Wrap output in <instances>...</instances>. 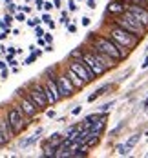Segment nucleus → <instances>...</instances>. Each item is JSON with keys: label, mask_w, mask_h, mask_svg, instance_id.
<instances>
[{"label": "nucleus", "mask_w": 148, "mask_h": 158, "mask_svg": "<svg viewBox=\"0 0 148 158\" xmlns=\"http://www.w3.org/2000/svg\"><path fill=\"white\" fill-rule=\"evenodd\" d=\"M35 6H37V9H44V2H42V0H37Z\"/></svg>", "instance_id": "2f4dec72"}, {"label": "nucleus", "mask_w": 148, "mask_h": 158, "mask_svg": "<svg viewBox=\"0 0 148 158\" xmlns=\"http://www.w3.org/2000/svg\"><path fill=\"white\" fill-rule=\"evenodd\" d=\"M99 116H101V113H93V114H88L86 118H84V126H90L92 122H95Z\"/></svg>", "instance_id": "4be33fe9"}, {"label": "nucleus", "mask_w": 148, "mask_h": 158, "mask_svg": "<svg viewBox=\"0 0 148 158\" xmlns=\"http://www.w3.org/2000/svg\"><path fill=\"white\" fill-rule=\"evenodd\" d=\"M70 69H73L79 77H81L86 84H90L92 80H95L97 77H95V73L92 71V67L86 64V60L84 58H79V60H70Z\"/></svg>", "instance_id": "423d86ee"}, {"label": "nucleus", "mask_w": 148, "mask_h": 158, "mask_svg": "<svg viewBox=\"0 0 148 158\" xmlns=\"http://www.w3.org/2000/svg\"><path fill=\"white\" fill-rule=\"evenodd\" d=\"M128 11L133 13V16L148 29V9L146 6H139V4H128Z\"/></svg>", "instance_id": "9b49d317"}, {"label": "nucleus", "mask_w": 148, "mask_h": 158, "mask_svg": "<svg viewBox=\"0 0 148 158\" xmlns=\"http://www.w3.org/2000/svg\"><path fill=\"white\" fill-rule=\"evenodd\" d=\"M93 46H97L101 51H104L106 55H110L112 58H115L117 62H121V60H124L126 56H128V49L126 48H123V46H119L117 42H114L108 35L104 36V35H95L92 40H90Z\"/></svg>", "instance_id": "f257e3e1"}, {"label": "nucleus", "mask_w": 148, "mask_h": 158, "mask_svg": "<svg viewBox=\"0 0 148 158\" xmlns=\"http://www.w3.org/2000/svg\"><path fill=\"white\" fill-rule=\"evenodd\" d=\"M115 151H117L121 156H126V155H130L132 147H128L126 143H121V145H117V147H115Z\"/></svg>", "instance_id": "6ab92c4d"}, {"label": "nucleus", "mask_w": 148, "mask_h": 158, "mask_svg": "<svg viewBox=\"0 0 148 158\" xmlns=\"http://www.w3.org/2000/svg\"><path fill=\"white\" fill-rule=\"evenodd\" d=\"M108 36H110L114 42H117L119 46L126 48L128 51L133 49V48H137V44H139V36H137V35H133V33L123 29V27L117 26V24H114V26L108 29Z\"/></svg>", "instance_id": "f03ea898"}, {"label": "nucleus", "mask_w": 148, "mask_h": 158, "mask_svg": "<svg viewBox=\"0 0 148 158\" xmlns=\"http://www.w3.org/2000/svg\"><path fill=\"white\" fill-rule=\"evenodd\" d=\"M6 65H7V64H6V62H2V60H0V69H6Z\"/></svg>", "instance_id": "a18cd8bd"}, {"label": "nucleus", "mask_w": 148, "mask_h": 158, "mask_svg": "<svg viewBox=\"0 0 148 158\" xmlns=\"http://www.w3.org/2000/svg\"><path fill=\"white\" fill-rule=\"evenodd\" d=\"M4 20H6L7 24H11V22H13V16L9 15V13H6V16H4Z\"/></svg>", "instance_id": "72a5a7b5"}, {"label": "nucleus", "mask_w": 148, "mask_h": 158, "mask_svg": "<svg viewBox=\"0 0 148 158\" xmlns=\"http://www.w3.org/2000/svg\"><path fill=\"white\" fill-rule=\"evenodd\" d=\"M42 22H44V24H48V26H49V27H51V29L55 27V22L51 20V16H49L48 13H44V15H42Z\"/></svg>", "instance_id": "b1692460"}, {"label": "nucleus", "mask_w": 148, "mask_h": 158, "mask_svg": "<svg viewBox=\"0 0 148 158\" xmlns=\"http://www.w3.org/2000/svg\"><path fill=\"white\" fill-rule=\"evenodd\" d=\"M13 136H15V133H13V129H11L9 120H7V118L0 120V147H2V145H6V143L13 138Z\"/></svg>", "instance_id": "ddd939ff"}, {"label": "nucleus", "mask_w": 148, "mask_h": 158, "mask_svg": "<svg viewBox=\"0 0 148 158\" xmlns=\"http://www.w3.org/2000/svg\"><path fill=\"white\" fill-rule=\"evenodd\" d=\"M7 9H9V13H15V11L18 9V7H16L15 4H9V6H7Z\"/></svg>", "instance_id": "473e14b6"}, {"label": "nucleus", "mask_w": 148, "mask_h": 158, "mask_svg": "<svg viewBox=\"0 0 148 158\" xmlns=\"http://www.w3.org/2000/svg\"><path fill=\"white\" fill-rule=\"evenodd\" d=\"M15 20H18V22H24V20H26V13H24V11H22V13H18V15L15 16Z\"/></svg>", "instance_id": "c85d7f7f"}, {"label": "nucleus", "mask_w": 148, "mask_h": 158, "mask_svg": "<svg viewBox=\"0 0 148 158\" xmlns=\"http://www.w3.org/2000/svg\"><path fill=\"white\" fill-rule=\"evenodd\" d=\"M132 4H139V2H141V4H145V6H146V0H130Z\"/></svg>", "instance_id": "37998d69"}, {"label": "nucleus", "mask_w": 148, "mask_h": 158, "mask_svg": "<svg viewBox=\"0 0 148 158\" xmlns=\"http://www.w3.org/2000/svg\"><path fill=\"white\" fill-rule=\"evenodd\" d=\"M44 40H46V44H53V35L51 33H44Z\"/></svg>", "instance_id": "cd10ccee"}, {"label": "nucleus", "mask_w": 148, "mask_h": 158, "mask_svg": "<svg viewBox=\"0 0 148 158\" xmlns=\"http://www.w3.org/2000/svg\"><path fill=\"white\" fill-rule=\"evenodd\" d=\"M68 7H70V11H77V4H75L73 0H70V4H68Z\"/></svg>", "instance_id": "c756f323"}, {"label": "nucleus", "mask_w": 148, "mask_h": 158, "mask_svg": "<svg viewBox=\"0 0 148 158\" xmlns=\"http://www.w3.org/2000/svg\"><path fill=\"white\" fill-rule=\"evenodd\" d=\"M46 114H48L49 118H55V111H53V109H49V111H46Z\"/></svg>", "instance_id": "ea45409f"}, {"label": "nucleus", "mask_w": 148, "mask_h": 158, "mask_svg": "<svg viewBox=\"0 0 148 158\" xmlns=\"http://www.w3.org/2000/svg\"><path fill=\"white\" fill-rule=\"evenodd\" d=\"M55 82H57V85H59V91H61L62 98H70V96L77 91V87L71 84V80H70V77H68L66 73L64 75H57V77H55Z\"/></svg>", "instance_id": "1a4fd4ad"}, {"label": "nucleus", "mask_w": 148, "mask_h": 158, "mask_svg": "<svg viewBox=\"0 0 148 158\" xmlns=\"http://www.w3.org/2000/svg\"><path fill=\"white\" fill-rule=\"evenodd\" d=\"M90 22H92V20H90L88 16H84V18H82V26H90Z\"/></svg>", "instance_id": "e433bc0d"}, {"label": "nucleus", "mask_w": 148, "mask_h": 158, "mask_svg": "<svg viewBox=\"0 0 148 158\" xmlns=\"http://www.w3.org/2000/svg\"><path fill=\"white\" fill-rule=\"evenodd\" d=\"M18 9H22L24 13H29V11H31V7H29V6H24V7H18Z\"/></svg>", "instance_id": "a19ab883"}, {"label": "nucleus", "mask_w": 148, "mask_h": 158, "mask_svg": "<svg viewBox=\"0 0 148 158\" xmlns=\"http://www.w3.org/2000/svg\"><path fill=\"white\" fill-rule=\"evenodd\" d=\"M112 106H114V102H108V104H104V106L101 107V113H108V111L112 109Z\"/></svg>", "instance_id": "bb28decb"}, {"label": "nucleus", "mask_w": 148, "mask_h": 158, "mask_svg": "<svg viewBox=\"0 0 148 158\" xmlns=\"http://www.w3.org/2000/svg\"><path fill=\"white\" fill-rule=\"evenodd\" d=\"M7 77H9V71L2 69V73H0V78H7Z\"/></svg>", "instance_id": "c9c22d12"}, {"label": "nucleus", "mask_w": 148, "mask_h": 158, "mask_svg": "<svg viewBox=\"0 0 148 158\" xmlns=\"http://www.w3.org/2000/svg\"><path fill=\"white\" fill-rule=\"evenodd\" d=\"M24 116H26V114L22 113L20 107H11V109L7 111V120H9L11 129H13L15 135H20V133L26 129V126H28V122H26Z\"/></svg>", "instance_id": "39448f33"}, {"label": "nucleus", "mask_w": 148, "mask_h": 158, "mask_svg": "<svg viewBox=\"0 0 148 158\" xmlns=\"http://www.w3.org/2000/svg\"><path fill=\"white\" fill-rule=\"evenodd\" d=\"M68 2H70V0H68Z\"/></svg>", "instance_id": "09e8293b"}, {"label": "nucleus", "mask_w": 148, "mask_h": 158, "mask_svg": "<svg viewBox=\"0 0 148 158\" xmlns=\"http://www.w3.org/2000/svg\"><path fill=\"white\" fill-rule=\"evenodd\" d=\"M75 29H77V27H75L73 24H68V31L70 33H75Z\"/></svg>", "instance_id": "4c0bfd02"}, {"label": "nucleus", "mask_w": 148, "mask_h": 158, "mask_svg": "<svg viewBox=\"0 0 148 158\" xmlns=\"http://www.w3.org/2000/svg\"><path fill=\"white\" fill-rule=\"evenodd\" d=\"M66 75L70 77V80H71V84H73V85H75L77 89H82V87L86 85V82H84V80H82L81 77H79V75H77V73L73 71V69H70V67H68V71H66Z\"/></svg>", "instance_id": "2eb2a0df"}, {"label": "nucleus", "mask_w": 148, "mask_h": 158, "mask_svg": "<svg viewBox=\"0 0 148 158\" xmlns=\"http://www.w3.org/2000/svg\"><path fill=\"white\" fill-rule=\"evenodd\" d=\"M18 96H20V106H18V107L22 109V113H24L28 118H33V116L37 114L38 107L33 104V100L28 95H22V91H18Z\"/></svg>", "instance_id": "9d476101"}, {"label": "nucleus", "mask_w": 148, "mask_h": 158, "mask_svg": "<svg viewBox=\"0 0 148 158\" xmlns=\"http://www.w3.org/2000/svg\"><path fill=\"white\" fill-rule=\"evenodd\" d=\"M146 67H148V56L145 58V62L141 64V69H146Z\"/></svg>", "instance_id": "79ce46f5"}, {"label": "nucleus", "mask_w": 148, "mask_h": 158, "mask_svg": "<svg viewBox=\"0 0 148 158\" xmlns=\"http://www.w3.org/2000/svg\"><path fill=\"white\" fill-rule=\"evenodd\" d=\"M114 24H117V26H121L123 29H126V31H130L133 33V35H137L139 38L141 36H145L146 35V27L133 16V13H130L128 9L124 11V13H121V15H117L115 16V20H114Z\"/></svg>", "instance_id": "7ed1b4c3"}, {"label": "nucleus", "mask_w": 148, "mask_h": 158, "mask_svg": "<svg viewBox=\"0 0 148 158\" xmlns=\"http://www.w3.org/2000/svg\"><path fill=\"white\" fill-rule=\"evenodd\" d=\"M81 109H82L81 106H77V107H75V109L71 111V114H79V113H81Z\"/></svg>", "instance_id": "58836bf2"}, {"label": "nucleus", "mask_w": 148, "mask_h": 158, "mask_svg": "<svg viewBox=\"0 0 148 158\" xmlns=\"http://www.w3.org/2000/svg\"><path fill=\"white\" fill-rule=\"evenodd\" d=\"M53 6L55 7H61V0H53Z\"/></svg>", "instance_id": "c03bdc74"}, {"label": "nucleus", "mask_w": 148, "mask_h": 158, "mask_svg": "<svg viewBox=\"0 0 148 158\" xmlns=\"http://www.w3.org/2000/svg\"><path fill=\"white\" fill-rule=\"evenodd\" d=\"M82 58H84L86 64L92 67V71L95 73V77H102V75L108 71V67L102 64V60H99V58L92 53V51H90V49H86V51H84V56H82Z\"/></svg>", "instance_id": "0eeeda50"}, {"label": "nucleus", "mask_w": 148, "mask_h": 158, "mask_svg": "<svg viewBox=\"0 0 148 158\" xmlns=\"http://www.w3.org/2000/svg\"><path fill=\"white\" fill-rule=\"evenodd\" d=\"M108 89H110V84H104L102 87H99V89L95 91V93H92V95L88 96V102H95V100H97L99 96H102L104 93H106V91H108Z\"/></svg>", "instance_id": "f3484780"}, {"label": "nucleus", "mask_w": 148, "mask_h": 158, "mask_svg": "<svg viewBox=\"0 0 148 158\" xmlns=\"http://www.w3.org/2000/svg\"><path fill=\"white\" fill-rule=\"evenodd\" d=\"M38 24H40V18H38V16H35V18H29V20H28V26H31V27H37Z\"/></svg>", "instance_id": "393cba45"}, {"label": "nucleus", "mask_w": 148, "mask_h": 158, "mask_svg": "<svg viewBox=\"0 0 148 158\" xmlns=\"http://www.w3.org/2000/svg\"><path fill=\"white\" fill-rule=\"evenodd\" d=\"M44 91H46L49 106H55V104H59V102L62 100V95H61V91H59V85H57L55 78H48L46 80V84H44Z\"/></svg>", "instance_id": "6e6552de"}, {"label": "nucleus", "mask_w": 148, "mask_h": 158, "mask_svg": "<svg viewBox=\"0 0 148 158\" xmlns=\"http://www.w3.org/2000/svg\"><path fill=\"white\" fill-rule=\"evenodd\" d=\"M0 49H2V48H0Z\"/></svg>", "instance_id": "8fccbe9b"}, {"label": "nucleus", "mask_w": 148, "mask_h": 158, "mask_svg": "<svg viewBox=\"0 0 148 158\" xmlns=\"http://www.w3.org/2000/svg\"><path fill=\"white\" fill-rule=\"evenodd\" d=\"M95 6H97V0H88V7L90 9H95Z\"/></svg>", "instance_id": "7c9ffc66"}, {"label": "nucleus", "mask_w": 148, "mask_h": 158, "mask_svg": "<svg viewBox=\"0 0 148 158\" xmlns=\"http://www.w3.org/2000/svg\"><path fill=\"white\" fill-rule=\"evenodd\" d=\"M51 7H55V6H51V2H44V11H49Z\"/></svg>", "instance_id": "f704fd0d"}, {"label": "nucleus", "mask_w": 148, "mask_h": 158, "mask_svg": "<svg viewBox=\"0 0 148 158\" xmlns=\"http://www.w3.org/2000/svg\"><path fill=\"white\" fill-rule=\"evenodd\" d=\"M81 127H82V124H73V126H70L68 129H66V136H68V138H70V136H73Z\"/></svg>", "instance_id": "412c9836"}, {"label": "nucleus", "mask_w": 148, "mask_h": 158, "mask_svg": "<svg viewBox=\"0 0 148 158\" xmlns=\"http://www.w3.org/2000/svg\"><path fill=\"white\" fill-rule=\"evenodd\" d=\"M128 9V6L123 2V0H114L108 4V13H114V15H121Z\"/></svg>", "instance_id": "4468645a"}, {"label": "nucleus", "mask_w": 148, "mask_h": 158, "mask_svg": "<svg viewBox=\"0 0 148 158\" xmlns=\"http://www.w3.org/2000/svg\"><path fill=\"white\" fill-rule=\"evenodd\" d=\"M11 2H13V0H6V4H11Z\"/></svg>", "instance_id": "de8ad7c7"}, {"label": "nucleus", "mask_w": 148, "mask_h": 158, "mask_svg": "<svg viewBox=\"0 0 148 158\" xmlns=\"http://www.w3.org/2000/svg\"><path fill=\"white\" fill-rule=\"evenodd\" d=\"M99 136H101L99 133H92V136H90L84 143H86L88 147H93V145H97V143H99Z\"/></svg>", "instance_id": "aec40b11"}, {"label": "nucleus", "mask_w": 148, "mask_h": 158, "mask_svg": "<svg viewBox=\"0 0 148 158\" xmlns=\"http://www.w3.org/2000/svg\"><path fill=\"white\" fill-rule=\"evenodd\" d=\"M139 138H141V135H133V136H130V138H128V142H126V145L133 149V147H135V143L139 142Z\"/></svg>", "instance_id": "5701e85b"}, {"label": "nucleus", "mask_w": 148, "mask_h": 158, "mask_svg": "<svg viewBox=\"0 0 148 158\" xmlns=\"http://www.w3.org/2000/svg\"><path fill=\"white\" fill-rule=\"evenodd\" d=\"M88 49H90V51H92V53H93V55L97 56L99 60H102V64H104V65H106L108 69H112V67H115V65H117V60H115V58H112L110 55H106L104 51H101V49H99L97 46H93L92 42L88 44Z\"/></svg>", "instance_id": "f8f14e48"}, {"label": "nucleus", "mask_w": 148, "mask_h": 158, "mask_svg": "<svg viewBox=\"0 0 148 158\" xmlns=\"http://www.w3.org/2000/svg\"><path fill=\"white\" fill-rule=\"evenodd\" d=\"M35 36H37V38H40V36H44V29L40 27V24H38V26L35 27Z\"/></svg>", "instance_id": "a878e982"}, {"label": "nucleus", "mask_w": 148, "mask_h": 158, "mask_svg": "<svg viewBox=\"0 0 148 158\" xmlns=\"http://www.w3.org/2000/svg\"><path fill=\"white\" fill-rule=\"evenodd\" d=\"M28 96L31 98L33 104H35L38 109H46L49 106L46 91H44V85H40V84H31V85L28 87Z\"/></svg>", "instance_id": "20e7f679"}, {"label": "nucleus", "mask_w": 148, "mask_h": 158, "mask_svg": "<svg viewBox=\"0 0 148 158\" xmlns=\"http://www.w3.org/2000/svg\"><path fill=\"white\" fill-rule=\"evenodd\" d=\"M42 133H44V129H42V127H38V129H37V131L33 133L31 136H29V138H26V140H22V142H20V147H22V149L29 147L31 143H35L37 140H38V138H40V135H42Z\"/></svg>", "instance_id": "dca6fc26"}, {"label": "nucleus", "mask_w": 148, "mask_h": 158, "mask_svg": "<svg viewBox=\"0 0 148 158\" xmlns=\"http://www.w3.org/2000/svg\"><path fill=\"white\" fill-rule=\"evenodd\" d=\"M84 51H86V49H81V48L73 49V51L70 53V60H79V58H82V56H84Z\"/></svg>", "instance_id": "a211bd4d"}, {"label": "nucleus", "mask_w": 148, "mask_h": 158, "mask_svg": "<svg viewBox=\"0 0 148 158\" xmlns=\"http://www.w3.org/2000/svg\"><path fill=\"white\" fill-rule=\"evenodd\" d=\"M143 107H148V98L145 100V104H143Z\"/></svg>", "instance_id": "49530a36"}]
</instances>
